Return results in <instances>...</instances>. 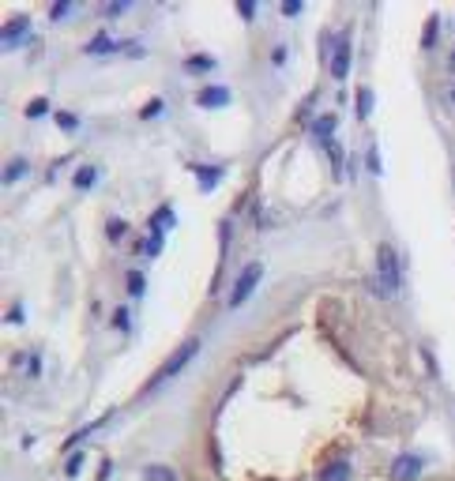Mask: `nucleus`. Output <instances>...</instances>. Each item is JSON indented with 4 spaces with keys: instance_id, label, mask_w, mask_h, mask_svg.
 Returning <instances> with one entry per match:
<instances>
[{
    "instance_id": "7ed1b4c3",
    "label": "nucleus",
    "mask_w": 455,
    "mask_h": 481,
    "mask_svg": "<svg viewBox=\"0 0 455 481\" xmlns=\"http://www.w3.org/2000/svg\"><path fill=\"white\" fill-rule=\"evenodd\" d=\"M259 278H264V264H248L241 275H237V282L230 286V297H226V304H230V309H241V304L252 297V290L259 286Z\"/></svg>"
},
{
    "instance_id": "393cba45",
    "label": "nucleus",
    "mask_w": 455,
    "mask_h": 481,
    "mask_svg": "<svg viewBox=\"0 0 455 481\" xmlns=\"http://www.w3.org/2000/svg\"><path fill=\"white\" fill-rule=\"evenodd\" d=\"M162 113V98H150V102L143 105V109H139V117H143V120H150V117H158Z\"/></svg>"
},
{
    "instance_id": "5701e85b",
    "label": "nucleus",
    "mask_w": 455,
    "mask_h": 481,
    "mask_svg": "<svg viewBox=\"0 0 455 481\" xmlns=\"http://www.w3.org/2000/svg\"><path fill=\"white\" fill-rule=\"evenodd\" d=\"M41 113H49V102H46V98H34V102L27 105V117L34 120V117H41Z\"/></svg>"
},
{
    "instance_id": "ddd939ff",
    "label": "nucleus",
    "mask_w": 455,
    "mask_h": 481,
    "mask_svg": "<svg viewBox=\"0 0 455 481\" xmlns=\"http://www.w3.org/2000/svg\"><path fill=\"white\" fill-rule=\"evenodd\" d=\"M143 477L147 481H177V470L162 466V463H150V466H143Z\"/></svg>"
},
{
    "instance_id": "aec40b11",
    "label": "nucleus",
    "mask_w": 455,
    "mask_h": 481,
    "mask_svg": "<svg viewBox=\"0 0 455 481\" xmlns=\"http://www.w3.org/2000/svg\"><path fill=\"white\" fill-rule=\"evenodd\" d=\"M57 124L64 128V132H75V128H79V117L68 113V109H60V113H57Z\"/></svg>"
},
{
    "instance_id": "1a4fd4ad",
    "label": "nucleus",
    "mask_w": 455,
    "mask_h": 481,
    "mask_svg": "<svg viewBox=\"0 0 455 481\" xmlns=\"http://www.w3.org/2000/svg\"><path fill=\"white\" fill-rule=\"evenodd\" d=\"M335 124H339V117L335 113H320L316 120H312V136L323 139V143H331V136H335Z\"/></svg>"
},
{
    "instance_id": "4be33fe9",
    "label": "nucleus",
    "mask_w": 455,
    "mask_h": 481,
    "mask_svg": "<svg viewBox=\"0 0 455 481\" xmlns=\"http://www.w3.org/2000/svg\"><path fill=\"white\" fill-rule=\"evenodd\" d=\"M128 293H132V297H143V275H139V271L128 275Z\"/></svg>"
},
{
    "instance_id": "0eeeda50",
    "label": "nucleus",
    "mask_w": 455,
    "mask_h": 481,
    "mask_svg": "<svg viewBox=\"0 0 455 481\" xmlns=\"http://www.w3.org/2000/svg\"><path fill=\"white\" fill-rule=\"evenodd\" d=\"M346 477H350V458L346 455H339L335 463H328L320 470V481H346Z\"/></svg>"
},
{
    "instance_id": "423d86ee",
    "label": "nucleus",
    "mask_w": 455,
    "mask_h": 481,
    "mask_svg": "<svg viewBox=\"0 0 455 481\" xmlns=\"http://www.w3.org/2000/svg\"><path fill=\"white\" fill-rule=\"evenodd\" d=\"M196 105L200 109H222L230 105V86H203L196 94Z\"/></svg>"
},
{
    "instance_id": "20e7f679",
    "label": "nucleus",
    "mask_w": 455,
    "mask_h": 481,
    "mask_svg": "<svg viewBox=\"0 0 455 481\" xmlns=\"http://www.w3.org/2000/svg\"><path fill=\"white\" fill-rule=\"evenodd\" d=\"M421 470H425V455L406 451V455H399L395 463H392V481H414Z\"/></svg>"
},
{
    "instance_id": "6e6552de",
    "label": "nucleus",
    "mask_w": 455,
    "mask_h": 481,
    "mask_svg": "<svg viewBox=\"0 0 455 481\" xmlns=\"http://www.w3.org/2000/svg\"><path fill=\"white\" fill-rule=\"evenodd\" d=\"M192 173L200 177V188H203V192H211L214 184H219V181L226 177V169H222V166H192Z\"/></svg>"
},
{
    "instance_id": "f8f14e48",
    "label": "nucleus",
    "mask_w": 455,
    "mask_h": 481,
    "mask_svg": "<svg viewBox=\"0 0 455 481\" xmlns=\"http://www.w3.org/2000/svg\"><path fill=\"white\" fill-rule=\"evenodd\" d=\"M94 181H98V166H91V162L72 173V184H75V188H91Z\"/></svg>"
},
{
    "instance_id": "f03ea898",
    "label": "nucleus",
    "mask_w": 455,
    "mask_h": 481,
    "mask_svg": "<svg viewBox=\"0 0 455 481\" xmlns=\"http://www.w3.org/2000/svg\"><path fill=\"white\" fill-rule=\"evenodd\" d=\"M376 278H380V286H384V293H395L399 290V256H395V245H384L376 248Z\"/></svg>"
},
{
    "instance_id": "c756f323",
    "label": "nucleus",
    "mask_w": 455,
    "mask_h": 481,
    "mask_svg": "<svg viewBox=\"0 0 455 481\" xmlns=\"http://www.w3.org/2000/svg\"><path fill=\"white\" fill-rule=\"evenodd\" d=\"M283 12H286V15H297V12H301V0H286Z\"/></svg>"
},
{
    "instance_id": "412c9836",
    "label": "nucleus",
    "mask_w": 455,
    "mask_h": 481,
    "mask_svg": "<svg viewBox=\"0 0 455 481\" xmlns=\"http://www.w3.org/2000/svg\"><path fill=\"white\" fill-rule=\"evenodd\" d=\"M113 327H117V331H128V327H132V316H128V309H124V304L113 312Z\"/></svg>"
},
{
    "instance_id": "dca6fc26",
    "label": "nucleus",
    "mask_w": 455,
    "mask_h": 481,
    "mask_svg": "<svg viewBox=\"0 0 455 481\" xmlns=\"http://www.w3.org/2000/svg\"><path fill=\"white\" fill-rule=\"evenodd\" d=\"M162 237H166V229H155V226H150V233H147V245H143V252H147V256H162V245H166V240H162Z\"/></svg>"
},
{
    "instance_id": "c85d7f7f",
    "label": "nucleus",
    "mask_w": 455,
    "mask_h": 481,
    "mask_svg": "<svg viewBox=\"0 0 455 481\" xmlns=\"http://www.w3.org/2000/svg\"><path fill=\"white\" fill-rule=\"evenodd\" d=\"M271 64H286V46H275V49H271Z\"/></svg>"
},
{
    "instance_id": "bb28decb",
    "label": "nucleus",
    "mask_w": 455,
    "mask_h": 481,
    "mask_svg": "<svg viewBox=\"0 0 455 481\" xmlns=\"http://www.w3.org/2000/svg\"><path fill=\"white\" fill-rule=\"evenodd\" d=\"M79 466H83V451H75V455L68 458V463H64V474L75 477V474H79Z\"/></svg>"
},
{
    "instance_id": "39448f33",
    "label": "nucleus",
    "mask_w": 455,
    "mask_h": 481,
    "mask_svg": "<svg viewBox=\"0 0 455 481\" xmlns=\"http://www.w3.org/2000/svg\"><path fill=\"white\" fill-rule=\"evenodd\" d=\"M346 72H350V27L339 34V41H335V53H331V75L342 83Z\"/></svg>"
},
{
    "instance_id": "b1692460",
    "label": "nucleus",
    "mask_w": 455,
    "mask_h": 481,
    "mask_svg": "<svg viewBox=\"0 0 455 481\" xmlns=\"http://www.w3.org/2000/svg\"><path fill=\"white\" fill-rule=\"evenodd\" d=\"M105 233H110V237L117 240L121 233H128V222H121V218H110V222H105Z\"/></svg>"
},
{
    "instance_id": "cd10ccee",
    "label": "nucleus",
    "mask_w": 455,
    "mask_h": 481,
    "mask_svg": "<svg viewBox=\"0 0 455 481\" xmlns=\"http://www.w3.org/2000/svg\"><path fill=\"white\" fill-rule=\"evenodd\" d=\"M237 15L252 19V15H256V4H252V0H241V4H237Z\"/></svg>"
},
{
    "instance_id": "f3484780",
    "label": "nucleus",
    "mask_w": 455,
    "mask_h": 481,
    "mask_svg": "<svg viewBox=\"0 0 455 481\" xmlns=\"http://www.w3.org/2000/svg\"><path fill=\"white\" fill-rule=\"evenodd\" d=\"M373 113V91H369V86H361V91H357V117H369Z\"/></svg>"
},
{
    "instance_id": "a211bd4d",
    "label": "nucleus",
    "mask_w": 455,
    "mask_h": 481,
    "mask_svg": "<svg viewBox=\"0 0 455 481\" xmlns=\"http://www.w3.org/2000/svg\"><path fill=\"white\" fill-rule=\"evenodd\" d=\"M437 23H440V15H429V27L421 30V46H425V49L437 46Z\"/></svg>"
},
{
    "instance_id": "6ab92c4d",
    "label": "nucleus",
    "mask_w": 455,
    "mask_h": 481,
    "mask_svg": "<svg viewBox=\"0 0 455 481\" xmlns=\"http://www.w3.org/2000/svg\"><path fill=\"white\" fill-rule=\"evenodd\" d=\"M328 158H331L335 177H342V147H339V143H328Z\"/></svg>"
},
{
    "instance_id": "f257e3e1",
    "label": "nucleus",
    "mask_w": 455,
    "mask_h": 481,
    "mask_svg": "<svg viewBox=\"0 0 455 481\" xmlns=\"http://www.w3.org/2000/svg\"><path fill=\"white\" fill-rule=\"evenodd\" d=\"M196 354H200V335H192L188 342H181V346H177V349H173V354L166 357V365H162L158 373L150 376V384H147V391H158V387H166L169 380L177 376L181 368H185V365H188V361L196 357Z\"/></svg>"
},
{
    "instance_id": "a878e982",
    "label": "nucleus",
    "mask_w": 455,
    "mask_h": 481,
    "mask_svg": "<svg viewBox=\"0 0 455 481\" xmlns=\"http://www.w3.org/2000/svg\"><path fill=\"white\" fill-rule=\"evenodd\" d=\"M68 12H72V0H57V4L49 8V19H64Z\"/></svg>"
},
{
    "instance_id": "2eb2a0df",
    "label": "nucleus",
    "mask_w": 455,
    "mask_h": 481,
    "mask_svg": "<svg viewBox=\"0 0 455 481\" xmlns=\"http://www.w3.org/2000/svg\"><path fill=\"white\" fill-rule=\"evenodd\" d=\"M27 169H30V166H27V158H12V162L4 166V184H15Z\"/></svg>"
},
{
    "instance_id": "4468645a",
    "label": "nucleus",
    "mask_w": 455,
    "mask_h": 481,
    "mask_svg": "<svg viewBox=\"0 0 455 481\" xmlns=\"http://www.w3.org/2000/svg\"><path fill=\"white\" fill-rule=\"evenodd\" d=\"M173 222H177V218H173V207L169 203H162L158 214H150V226H155V229H173Z\"/></svg>"
},
{
    "instance_id": "9d476101",
    "label": "nucleus",
    "mask_w": 455,
    "mask_h": 481,
    "mask_svg": "<svg viewBox=\"0 0 455 481\" xmlns=\"http://www.w3.org/2000/svg\"><path fill=\"white\" fill-rule=\"evenodd\" d=\"M23 30H27V15H15V19H8L4 30H0V38H4V46H15L19 38H23Z\"/></svg>"
},
{
    "instance_id": "9b49d317",
    "label": "nucleus",
    "mask_w": 455,
    "mask_h": 481,
    "mask_svg": "<svg viewBox=\"0 0 455 481\" xmlns=\"http://www.w3.org/2000/svg\"><path fill=\"white\" fill-rule=\"evenodd\" d=\"M214 64L219 60H214L211 53H192V57L185 60V72H214Z\"/></svg>"
}]
</instances>
